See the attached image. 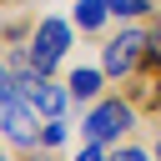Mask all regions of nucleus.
Listing matches in <instances>:
<instances>
[{
	"label": "nucleus",
	"mask_w": 161,
	"mask_h": 161,
	"mask_svg": "<svg viewBox=\"0 0 161 161\" xmlns=\"http://www.w3.org/2000/svg\"><path fill=\"white\" fill-rule=\"evenodd\" d=\"M70 40H75V20H65V15H45V20L30 30V40L20 45V60H25V70H35V75H50V70L65 60Z\"/></svg>",
	"instance_id": "f257e3e1"
},
{
	"label": "nucleus",
	"mask_w": 161,
	"mask_h": 161,
	"mask_svg": "<svg viewBox=\"0 0 161 161\" xmlns=\"http://www.w3.org/2000/svg\"><path fill=\"white\" fill-rule=\"evenodd\" d=\"M80 131L96 136V141H111V146H116L126 131H136V101H131V96H101V101H91Z\"/></svg>",
	"instance_id": "f03ea898"
},
{
	"label": "nucleus",
	"mask_w": 161,
	"mask_h": 161,
	"mask_svg": "<svg viewBox=\"0 0 161 161\" xmlns=\"http://www.w3.org/2000/svg\"><path fill=\"white\" fill-rule=\"evenodd\" d=\"M146 50H151V30L126 25V30H116V35L101 45V65H106V75H111V80H126V75H136V70H141Z\"/></svg>",
	"instance_id": "7ed1b4c3"
},
{
	"label": "nucleus",
	"mask_w": 161,
	"mask_h": 161,
	"mask_svg": "<svg viewBox=\"0 0 161 161\" xmlns=\"http://www.w3.org/2000/svg\"><path fill=\"white\" fill-rule=\"evenodd\" d=\"M0 136L10 146H35L40 151V111L25 101V91L0 96Z\"/></svg>",
	"instance_id": "20e7f679"
},
{
	"label": "nucleus",
	"mask_w": 161,
	"mask_h": 161,
	"mask_svg": "<svg viewBox=\"0 0 161 161\" xmlns=\"http://www.w3.org/2000/svg\"><path fill=\"white\" fill-rule=\"evenodd\" d=\"M25 101L50 121V116H65L75 96H70V80H50V75H35V70H30V80H25Z\"/></svg>",
	"instance_id": "39448f33"
},
{
	"label": "nucleus",
	"mask_w": 161,
	"mask_h": 161,
	"mask_svg": "<svg viewBox=\"0 0 161 161\" xmlns=\"http://www.w3.org/2000/svg\"><path fill=\"white\" fill-rule=\"evenodd\" d=\"M65 80H70V96H75V106H91V101H101V86H106V65H75Z\"/></svg>",
	"instance_id": "423d86ee"
},
{
	"label": "nucleus",
	"mask_w": 161,
	"mask_h": 161,
	"mask_svg": "<svg viewBox=\"0 0 161 161\" xmlns=\"http://www.w3.org/2000/svg\"><path fill=\"white\" fill-rule=\"evenodd\" d=\"M75 30H101L106 20H111V5L106 0H75Z\"/></svg>",
	"instance_id": "0eeeda50"
},
{
	"label": "nucleus",
	"mask_w": 161,
	"mask_h": 161,
	"mask_svg": "<svg viewBox=\"0 0 161 161\" xmlns=\"http://www.w3.org/2000/svg\"><path fill=\"white\" fill-rule=\"evenodd\" d=\"M106 5H111V15H121V20H141V15L156 10V0H106Z\"/></svg>",
	"instance_id": "6e6552de"
},
{
	"label": "nucleus",
	"mask_w": 161,
	"mask_h": 161,
	"mask_svg": "<svg viewBox=\"0 0 161 161\" xmlns=\"http://www.w3.org/2000/svg\"><path fill=\"white\" fill-rule=\"evenodd\" d=\"M55 146H65V116H50L40 126V151H55Z\"/></svg>",
	"instance_id": "1a4fd4ad"
},
{
	"label": "nucleus",
	"mask_w": 161,
	"mask_h": 161,
	"mask_svg": "<svg viewBox=\"0 0 161 161\" xmlns=\"http://www.w3.org/2000/svg\"><path fill=\"white\" fill-rule=\"evenodd\" d=\"M20 40H25V25H20V20H10V25H5V45H10V50H20Z\"/></svg>",
	"instance_id": "9d476101"
},
{
	"label": "nucleus",
	"mask_w": 161,
	"mask_h": 161,
	"mask_svg": "<svg viewBox=\"0 0 161 161\" xmlns=\"http://www.w3.org/2000/svg\"><path fill=\"white\" fill-rule=\"evenodd\" d=\"M151 156H161V141H156V146H151Z\"/></svg>",
	"instance_id": "9b49d317"
}]
</instances>
